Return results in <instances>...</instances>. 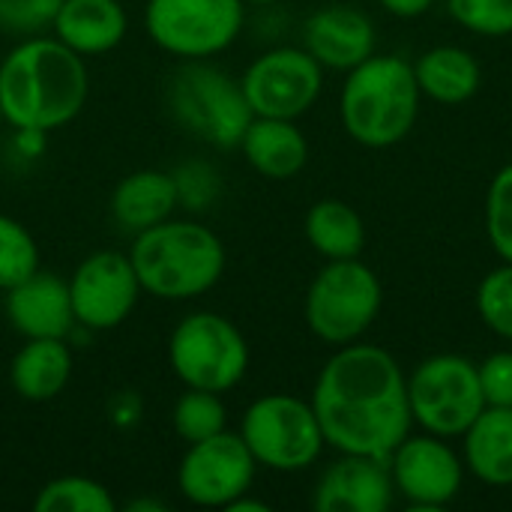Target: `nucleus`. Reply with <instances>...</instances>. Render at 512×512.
Segmentation results:
<instances>
[{
    "mask_svg": "<svg viewBox=\"0 0 512 512\" xmlns=\"http://www.w3.org/2000/svg\"><path fill=\"white\" fill-rule=\"evenodd\" d=\"M462 459L465 471L480 483L495 489L512 486V408H483L462 435Z\"/></svg>",
    "mask_w": 512,
    "mask_h": 512,
    "instance_id": "22",
    "label": "nucleus"
},
{
    "mask_svg": "<svg viewBox=\"0 0 512 512\" xmlns=\"http://www.w3.org/2000/svg\"><path fill=\"white\" fill-rule=\"evenodd\" d=\"M168 108L174 120L204 144L231 150L252 123V108L237 78L207 60H186L168 87Z\"/></svg>",
    "mask_w": 512,
    "mask_h": 512,
    "instance_id": "6",
    "label": "nucleus"
},
{
    "mask_svg": "<svg viewBox=\"0 0 512 512\" xmlns=\"http://www.w3.org/2000/svg\"><path fill=\"white\" fill-rule=\"evenodd\" d=\"M141 294L144 291L129 255L114 249L87 255L69 279L75 324L93 333L120 327L138 306Z\"/></svg>",
    "mask_w": 512,
    "mask_h": 512,
    "instance_id": "14",
    "label": "nucleus"
},
{
    "mask_svg": "<svg viewBox=\"0 0 512 512\" xmlns=\"http://www.w3.org/2000/svg\"><path fill=\"white\" fill-rule=\"evenodd\" d=\"M477 315L486 330L512 342V264L489 270L477 285Z\"/></svg>",
    "mask_w": 512,
    "mask_h": 512,
    "instance_id": "28",
    "label": "nucleus"
},
{
    "mask_svg": "<svg viewBox=\"0 0 512 512\" xmlns=\"http://www.w3.org/2000/svg\"><path fill=\"white\" fill-rule=\"evenodd\" d=\"M72 381V351L66 339H24L9 363V384L24 402H51Z\"/></svg>",
    "mask_w": 512,
    "mask_h": 512,
    "instance_id": "21",
    "label": "nucleus"
},
{
    "mask_svg": "<svg viewBox=\"0 0 512 512\" xmlns=\"http://www.w3.org/2000/svg\"><path fill=\"white\" fill-rule=\"evenodd\" d=\"M60 0H0V30L12 36H36L54 24Z\"/></svg>",
    "mask_w": 512,
    "mask_h": 512,
    "instance_id": "31",
    "label": "nucleus"
},
{
    "mask_svg": "<svg viewBox=\"0 0 512 512\" xmlns=\"http://www.w3.org/2000/svg\"><path fill=\"white\" fill-rule=\"evenodd\" d=\"M168 507L162 501H150V498H138L132 504H126V512H165Z\"/></svg>",
    "mask_w": 512,
    "mask_h": 512,
    "instance_id": "36",
    "label": "nucleus"
},
{
    "mask_svg": "<svg viewBox=\"0 0 512 512\" xmlns=\"http://www.w3.org/2000/svg\"><path fill=\"white\" fill-rule=\"evenodd\" d=\"M171 177H174L180 204L189 207V210H204L219 195V174L207 162H201V159L183 162Z\"/></svg>",
    "mask_w": 512,
    "mask_h": 512,
    "instance_id": "32",
    "label": "nucleus"
},
{
    "mask_svg": "<svg viewBox=\"0 0 512 512\" xmlns=\"http://www.w3.org/2000/svg\"><path fill=\"white\" fill-rule=\"evenodd\" d=\"M420 99L411 60L372 54L348 72L339 93V117L360 147L384 150L411 135L420 120Z\"/></svg>",
    "mask_w": 512,
    "mask_h": 512,
    "instance_id": "4",
    "label": "nucleus"
},
{
    "mask_svg": "<svg viewBox=\"0 0 512 512\" xmlns=\"http://www.w3.org/2000/svg\"><path fill=\"white\" fill-rule=\"evenodd\" d=\"M168 363L183 387L228 393L249 372V345L234 321L219 312H189L168 336Z\"/></svg>",
    "mask_w": 512,
    "mask_h": 512,
    "instance_id": "7",
    "label": "nucleus"
},
{
    "mask_svg": "<svg viewBox=\"0 0 512 512\" xmlns=\"http://www.w3.org/2000/svg\"><path fill=\"white\" fill-rule=\"evenodd\" d=\"M129 261L144 294L183 303L216 288L228 258L225 243L207 225L165 219L132 237Z\"/></svg>",
    "mask_w": 512,
    "mask_h": 512,
    "instance_id": "3",
    "label": "nucleus"
},
{
    "mask_svg": "<svg viewBox=\"0 0 512 512\" xmlns=\"http://www.w3.org/2000/svg\"><path fill=\"white\" fill-rule=\"evenodd\" d=\"M375 42L372 18L348 3L321 6L303 24V48L324 69L351 72L375 54Z\"/></svg>",
    "mask_w": 512,
    "mask_h": 512,
    "instance_id": "16",
    "label": "nucleus"
},
{
    "mask_svg": "<svg viewBox=\"0 0 512 512\" xmlns=\"http://www.w3.org/2000/svg\"><path fill=\"white\" fill-rule=\"evenodd\" d=\"M174 432L186 444H198L204 438H213L228 429V411L219 393L207 390H189L177 399L171 414Z\"/></svg>",
    "mask_w": 512,
    "mask_h": 512,
    "instance_id": "26",
    "label": "nucleus"
},
{
    "mask_svg": "<svg viewBox=\"0 0 512 512\" xmlns=\"http://www.w3.org/2000/svg\"><path fill=\"white\" fill-rule=\"evenodd\" d=\"M378 3L396 18H420L432 9L435 0H378Z\"/></svg>",
    "mask_w": 512,
    "mask_h": 512,
    "instance_id": "34",
    "label": "nucleus"
},
{
    "mask_svg": "<svg viewBox=\"0 0 512 512\" xmlns=\"http://www.w3.org/2000/svg\"><path fill=\"white\" fill-rule=\"evenodd\" d=\"M243 0H147L144 27L171 57L210 60L243 30Z\"/></svg>",
    "mask_w": 512,
    "mask_h": 512,
    "instance_id": "10",
    "label": "nucleus"
},
{
    "mask_svg": "<svg viewBox=\"0 0 512 512\" xmlns=\"http://www.w3.org/2000/svg\"><path fill=\"white\" fill-rule=\"evenodd\" d=\"M396 501L390 459L339 453L315 483L312 507L318 512H387Z\"/></svg>",
    "mask_w": 512,
    "mask_h": 512,
    "instance_id": "15",
    "label": "nucleus"
},
{
    "mask_svg": "<svg viewBox=\"0 0 512 512\" xmlns=\"http://www.w3.org/2000/svg\"><path fill=\"white\" fill-rule=\"evenodd\" d=\"M36 512H114L117 501L114 495L90 477L81 474H66L57 480H48L36 498H33Z\"/></svg>",
    "mask_w": 512,
    "mask_h": 512,
    "instance_id": "25",
    "label": "nucleus"
},
{
    "mask_svg": "<svg viewBox=\"0 0 512 512\" xmlns=\"http://www.w3.org/2000/svg\"><path fill=\"white\" fill-rule=\"evenodd\" d=\"M411 66L420 93L438 105H465L477 96L483 81L477 57L459 45H435L423 51Z\"/></svg>",
    "mask_w": 512,
    "mask_h": 512,
    "instance_id": "23",
    "label": "nucleus"
},
{
    "mask_svg": "<svg viewBox=\"0 0 512 512\" xmlns=\"http://www.w3.org/2000/svg\"><path fill=\"white\" fill-rule=\"evenodd\" d=\"M87 93L84 57L57 36H24L0 60V111L12 129L48 135L81 114Z\"/></svg>",
    "mask_w": 512,
    "mask_h": 512,
    "instance_id": "2",
    "label": "nucleus"
},
{
    "mask_svg": "<svg viewBox=\"0 0 512 512\" xmlns=\"http://www.w3.org/2000/svg\"><path fill=\"white\" fill-rule=\"evenodd\" d=\"M3 123H6V120H3V111H0V126H3Z\"/></svg>",
    "mask_w": 512,
    "mask_h": 512,
    "instance_id": "38",
    "label": "nucleus"
},
{
    "mask_svg": "<svg viewBox=\"0 0 512 512\" xmlns=\"http://www.w3.org/2000/svg\"><path fill=\"white\" fill-rule=\"evenodd\" d=\"M246 162L267 180H291L309 162V141L294 120L252 117L240 144Z\"/></svg>",
    "mask_w": 512,
    "mask_h": 512,
    "instance_id": "19",
    "label": "nucleus"
},
{
    "mask_svg": "<svg viewBox=\"0 0 512 512\" xmlns=\"http://www.w3.org/2000/svg\"><path fill=\"white\" fill-rule=\"evenodd\" d=\"M480 387L486 405L492 408H512V351H495L483 363H477Z\"/></svg>",
    "mask_w": 512,
    "mask_h": 512,
    "instance_id": "33",
    "label": "nucleus"
},
{
    "mask_svg": "<svg viewBox=\"0 0 512 512\" xmlns=\"http://www.w3.org/2000/svg\"><path fill=\"white\" fill-rule=\"evenodd\" d=\"M258 462L240 432H219L198 444H186L177 468V489L195 507L228 510L240 495L252 492Z\"/></svg>",
    "mask_w": 512,
    "mask_h": 512,
    "instance_id": "12",
    "label": "nucleus"
},
{
    "mask_svg": "<svg viewBox=\"0 0 512 512\" xmlns=\"http://www.w3.org/2000/svg\"><path fill=\"white\" fill-rule=\"evenodd\" d=\"M396 495L408 510H444L465 486V459L438 435H408L390 456Z\"/></svg>",
    "mask_w": 512,
    "mask_h": 512,
    "instance_id": "13",
    "label": "nucleus"
},
{
    "mask_svg": "<svg viewBox=\"0 0 512 512\" xmlns=\"http://www.w3.org/2000/svg\"><path fill=\"white\" fill-rule=\"evenodd\" d=\"M39 270V246L33 234L12 216L0 213V291L15 288Z\"/></svg>",
    "mask_w": 512,
    "mask_h": 512,
    "instance_id": "27",
    "label": "nucleus"
},
{
    "mask_svg": "<svg viewBox=\"0 0 512 512\" xmlns=\"http://www.w3.org/2000/svg\"><path fill=\"white\" fill-rule=\"evenodd\" d=\"M486 234L501 261L512 264V162L504 165L486 192Z\"/></svg>",
    "mask_w": 512,
    "mask_h": 512,
    "instance_id": "29",
    "label": "nucleus"
},
{
    "mask_svg": "<svg viewBox=\"0 0 512 512\" xmlns=\"http://www.w3.org/2000/svg\"><path fill=\"white\" fill-rule=\"evenodd\" d=\"M384 306V288L372 267L360 258L327 261L306 291V324L324 345L342 348L360 342V336L378 321Z\"/></svg>",
    "mask_w": 512,
    "mask_h": 512,
    "instance_id": "5",
    "label": "nucleus"
},
{
    "mask_svg": "<svg viewBox=\"0 0 512 512\" xmlns=\"http://www.w3.org/2000/svg\"><path fill=\"white\" fill-rule=\"evenodd\" d=\"M270 507L264 504V501H255V498H249V492L246 495H240L231 507H228V512H267Z\"/></svg>",
    "mask_w": 512,
    "mask_h": 512,
    "instance_id": "35",
    "label": "nucleus"
},
{
    "mask_svg": "<svg viewBox=\"0 0 512 512\" xmlns=\"http://www.w3.org/2000/svg\"><path fill=\"white\" fill-rule=\"evenodd\" d=\"M240 438L258 468L276 474L312 468L327 447L312 402L291 393H267L255 399L240 420Z\"/></svg>",
    "mask_w": 512,
    "mask_h": 512,
    "instance_id": "8",
    "label": "nucleus"
},
{
    "mask_svg": "<svg viewBox=\"0 0 512 512\" xmlns=\"http://www.w3.org/2000/svg\"><path fill=\"white\" fill-rule=\"evenodd\" d=\"M309 402L327 447L336 453L390 459L414 426L408 375L381 345L351 342L336 348L321 366Z\"/></svg>",
    "mask_w": 512,
    "mask_h": 512,
    "instance_id": "1",
    "label": "nucleus"
},
{
    "mask_svg": "<svg viewBox=\"0 0 512 512\" xmlns=\"http://www.w3.org/2000/svg\"><path fill=\"white\" fill-rule=\"evenodd\" d=\"M309 246L324 261H345L360 258L366 249V225L360 213L339 201V198H321L309 207L303 222Z\"/></svg>",
    "mask_w": 512,
    "mask_h": 512,
    "instance_id": "24",
    "label": "nucleus"
},
{
    "mask_svg": "<svg viewBox=\"0 0 512 512\" xmlns=\"http://www.w3.org/2000/svg\"><path fill=\"white\" fill-rule=\"evenodd\" d=\"M3 312L21 339H66L78 324L72 312L69 282L36 270L15 288L3 291Z\"/></svg>",
    "mask_w": 512,
    "mask_h": 512,
    "instance_id": "17",
    "label": "nucleus"
},
{
    "mask_svg": "<svg viewBox=\"0 0 512 512\" xmlns=\"http://www.w3.org/2000/svg\"><path fill=\"white\" fill-rule=\"evenodd\" d=\"M240 87L255 117L297 120L324 90V66L306 48L279 45L246 66Z\"/></svg>",
    "mask_w": 512,
    "mask_h": 512,
    "instance_id": "11",
    "label": "nucleus"
},
{
    "mask_svg": "<svg viewBox=\"0 0 512 512\" xmlns=\"http://www.w3.org/2000/svg\"><path fill=\"white\" fill-rule=\"evenodd\" d=\"M408 405L423 432L447 441L462 438L486 408L477 363L462 354L426 357L408 375Z\"/></svg>",
    "mask_w": 512,
    "mask_h": 512,
    "instance_id": "9",
    "label": "nucleus"
},
{
    "mask_svg": "<svg viewBox=\"0 0 512 512\" xmlns=\"http://www.w3.org/2000/svg\"><path fill=\"white\" fill-rule=\"evenodd\" d=\"M243 3H252V6H270V3H279V0H243Z\"/></svg>",
    "mask_w": 512,
    "mask_h": 512,
    "instance_id": "37",
    "label": "nucleus"
},
{
    "mask_svg": "<svg viewBox=\"0 0 512 512\" xmlns=\"http://www.w3.org/2000/svg\"><path fill=\"white\" fill-rule=\"evenodd\" d=\"M450 18L477 36H510L512 0H447Z\"/></svg>",
    "mask_w": 512,
    "mask_h": 512,
    "instance_id": "30",
    "label": "nucleus"
},
{
    "mask_svg": "<svg viewBox=\"0 0 512 512\" xmlns=\"http://www.w3.org/2000/svg\"><path fill=\"white\" fill-rule=\"evenodd\" d=\"M126 27L129 18L120 0H60L51 33L81 57H96L114 51Z\"/></svg>",
    "mask_w": 512,
    "mask_h": 512,
    "instance_id": "18",
    "label": "nucleus"
},
{
    "mask_svg": "<svg viewBox=\"0 0 512 512\" xmlns=\"http://www.w3.org/2000/svg\"><path fill=\"white\" fill-rule=\"evenodd\" d=\"M180 207L174 177L159 168H141L126 174L111 192V216L117 228L126 234H141L165 219Z\"/></svg>",
    "mask_w": 512,
    "mask_h": 512,
    "instance_id": "20",
    "label": "nucleus"
}]
</instances>
